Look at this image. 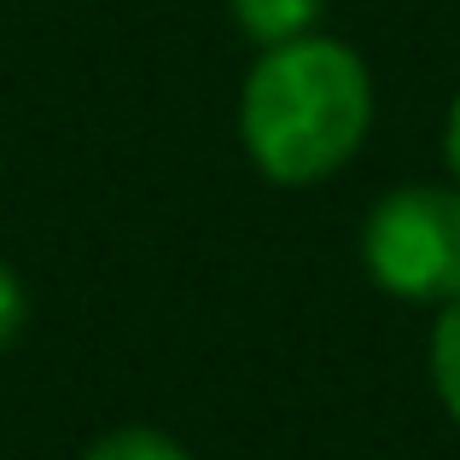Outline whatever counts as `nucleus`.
<instances>
[{
	"label": "nucleus",
	"mask_w": 460,
	"mask_h": 460,
	"mask_svg": "<svg viewBox=\"0 0 460 460\" xmlns=\"http://www.w3.org/2000/svg\"><path fill=\"white\" fill-rule=\"evenodd\" d=\"M361 269L385 297L449 304L460 297V187L402 181L361 222Z\"/></svg>",
	"instance_id": "obj_2"
},
{
	"label": "nucleus",
	"mask_w": 460,
	"mask_h": 460,
	"mask_svg": "<svg viewBox=\"0 0 460 460\" xmlns=\"http://www.w3.org/2000/svg\"><path fill=\"white\" fill-rule=\"evenodd\" d=\"M443 164H449V175H455V187H460V93H455L449 117H443Z\"/></svg>",
	"instance_id": "obj_7"
},
{
	"label": "nucleus",
	"mask_w": 460,
	"mask_h": 460,
	"mask_svg": "<svg viewBox=\"0 0 460 460\" xmlns=\"http://www.w3.org/2000/svg\"><path fill=\"white\" fill-rule=\"evenodd\" d=\"M321 6H326V0H227L234 23L257 47H280V41L309 35L314 23H321Z\"/></svg>",
	"instance_id": "obj_3"
},
{
	"label": "nucleus",
	"mask_w": 460,
	"mask_h": 460,
	"mask_svg": "<svg viewBox=\"0 0 460 460\" xmlns=\"http://www.w3.org/2000/svg\"><path fill=\"white\" fill-rule=\"evenodd\" d=\"M82 460H192V449L157 426H117L105 438H93Z\"/></svg>",
	"instance_id": "obj_5"
},
{
	"label": "nucleus",
	"mask_w": 460,
	"mask_h": 460,
	"mask_svg": "<svg viewBox=\"0 0 460 460\" xmlns=\"http://www.w3.org/2000/svg\"><path fill=\"white\" fill-rule=\"evenodd\" d=\"M373 76L356 47L309 30L257 47L239 88V146L274 187H321L367 146Z\"/></svg>",
	"instance_id": "obj_1"
},
{
	"label": "nucleus",
	"mask_w": 460,
	"mask_h": 460,
	"mask_svg": "<svg viewBox=\"0 0 460 460\" xmlns=\"http://www.w3.org/2000/svg\"><path fill=\"white\" fill-rule=\"evenodd\" d=\"M23 321H30V297H23V280H18V269H12V262L0 257V356H6V349L18 344Z\"/></svg>",
	"instance_id": "obj_6"
},
{
	"label": "nucleus",
	"mask_w": 460,
	"mask_h": 460,
	"mask_svg": "<svg viewBox=\"0 0 460 460\" xmlns=\"http://www.w3.org/2000/svg\"><path fill=\"white\" fill-rule=\"evenodd\" d=\"M426 373H431V391H438L443 414L460 426V297H449V304L438 309V321H431Z\"/></svg>",
	"instance_id": "obj_4"
}]
</instances>
